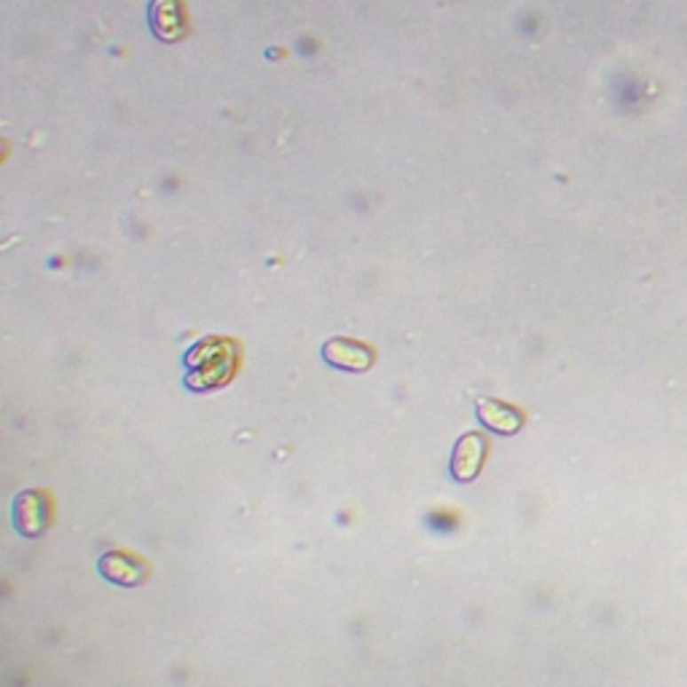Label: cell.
<instances>
[{"instance_id": "cell-2", "label": "cell", "mask_w": 687, "mask_h": 687, "mask_svg": "<svg viewBox=\"0 0 687 687\" xmlns=\"http://www.w3.org/2000/svg\"><path fill=\"white\" fill-rule=\"evenodd\" d=\"M322 355H325V360L330 366L350 368V371H366L371 366V360H374L366 347H360V344H355V341H341V338L325 344Z\"/></svg>"}, {"instance_id": "cell-1", "label": "cell", "mask_w": 687, "mask_h": 687, "mask_svg": "<svg viewBox=\"0 0 687 687\" xmlns=\"http://www.w3.org/2000/svg\"><path fill=\"white\" fill-rule=\"evenodd\" d=\"M99 572L102 575H107L110 580H116L122 586H138L143 578H146V564L135 556H127V553H107L102 556L99 561Z\"/></svg>"}, {"instance_id": "cell-3", "label": "cell", "mask_w": 687, "mask_h": 687, "mask_svg": "<svg viewBox=\"0 0 687 687\" xmlns=\"http://www.w3.org/2000/svg\"><path fill=\"white\" fill-rule=\"evenodd\" d=\"M484 451H486L484 438H478V435L462 438L460 446H456V451H454V473H456V478H462V481L473 478L478 473L481 462H484Z\"/></svg>"}, {"instance_id": "cell-5", "label": "cell", "mask_w": 687, "mask_h": 687, "mask_svg": "<svg viewBox=\"0 0 687 687\" xmlns=\"http://www.w3.org/2000/svg\"><path fill=\"white\" fill-rule=\"evenodd\" d=\"M478 416L486 427L497 430V432H516L521 427V416L516 408L497 403V400H481L478 403Z\"/></svg>"}, {"instance_id": "cell-4", "label": "cell", "mask_w": 687, "mask_h": 687, "mask_svg": "<svg viewBox=\"0 0 687 687\" xmlns=\"http://www.w3.org/2000/svg\"><path fill=\"white\" fill-rule=\"evenodd\" d=\"M17 526L30 537L46 526V502L38 492H28L17 500Z\"/></svg>"}]
</instances>
